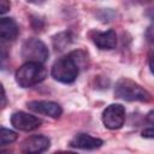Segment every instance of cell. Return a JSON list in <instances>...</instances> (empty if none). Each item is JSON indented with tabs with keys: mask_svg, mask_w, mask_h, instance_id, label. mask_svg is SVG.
Instances as JSON below:
<instances>
[{
	"mask_svg": "<svg viewBox=\"0 0 154 154\" xmlns=\"http://www.w3.org/2000/svg\"><path fill=\"white\" fill-rule=\"evenodd\" d=\"M87 55L82 51H73L70 54L58 59L51 70L52 77L64 84L73 83L79 73V69L85 64Z\"/></svg>",
	"mask_w": 154,
	"mask_h": 154,
	"instance_id": "6da1fadb",
	"label": "cell"
},
{
	"mask_svg": "<svg viewBox=\"0 0 154 154\" xmlns=\"http://www.w3.org/2000/svg\"><path fill=\"white\" fill-rule=\"evenodd\" d=\"M48 76L47 69L42 63L26 61L14 73L16 82L22 88H29L43 82Z\"/></svg>",
	"mask_w": 154,
	"mask_h": 154,
	"instance_id": "7a4b0ae2",
	"label": "cell"
},
{
	"mask_svg": "<svg viewBox=\"0 0 154 154\" xmlns=\"http://www.w3.org/2000/svg\"><path fill=\"white\" fill-rule=\"evenodd\" d=\"M114 96L117 99L124 101H140V102H148L152 99V95L142 88L138 83L129 78H120L114 87Z\"/></svg>",
	"mask_w": 154,
	"mask_h": 154,
	"instance_id": "3957f363",
	"label": "cell"
},
{
	"mask_svg": "<svg viewBox=\"0 0 154 154\" xmlns=\"http://www.w3.org/2000/svg\"><path fill=\"white\" fill-rule=\"evenodd\" d=\"M49 51L45 42L40 38L30 37L26 38L22 45V58L25 61H36L45 63L48 60Z\"/></svg>",
	"mask_w": 154,
	"mask_h": 154,
	"instance_id": "277c9868",
	"label": "cell"
},
{
	"mask_svg": "<svg viewBox=\"0 0 154 154\" xmlns=\"http://www.w3.org/2000/svg\"><path fill=\"white\" fill-rule=\"evenodd\" d=\"M125 108L120 103H112L107 106L101 116L103 125L109 130H118L123 128L125 123Z\"/></svg>",
	"mask_w": 154,
	"mask_h": 154,
	"instance_id": "5b68a950",
	"label": "cell"
},
{
	"mask_svg": "<svg viewBox=\"0 0 154 154\" xmlns=\"http://www.w3.org/2000/svg\"><path fill=\"white\" fill-rule=\"evenodd\" d=\"M28 108L35 113L51 117V118H59L63 113V108L59 103L54 101H47V100H34L26 103Z\"/></svg>",
	"mask_w": 154,
	"mask_h": 154,
	"instance_id": "8992f818",
	"label": "cell"
},
{
	"mask_svg": "<svg viewBox=\"0 0 154 154\" xmlns=\"http://www.w3.org/2000/svg\"><path fill=\"white\" fill-rule=\"evenodd\" d=\"M51 146V140L45 135H32L26 137L20 144V152L24 154H40Z\"/></svg>",
	"mask_w": 154,
	"mask_h": 154,
	"instance_id": "52a82bcc",
	"label": "cell"
},
{
	"mask_svg": "<svg viewBox=\"0 0 154 154\" xmlns=\"http://www.w3.org/2000/svg\"><path fill=\"white\" fill-rule=\"evenodd\" d=\"M41 123L42 122L40 118L32 114H29L26 112H22V111L14 112L11 116V124L13 125V128L20 131H25V132H29V131H32L40 128Z\"/></svg>",
	"mask_w": 154,
	"mask_h": 154,
	"instance_id": "ba28073f",
	"label": "cell"
},
{
	"mask_svg": "<svg viewBox=\"0 0 154 154\" xmlns=\"http://www.w3.org/2000/svg\"><path fill=\"white\" fill-rule=\"evenodd\" d=\"M88 36L99 49L109 51V49L116 48V46H117V34L112 29H109L107 31L91 30V31H89Z\"/></svg>",
	"mask_w": 154,
	"mask_h": 154,
	"instance_id": "9c48e42d",
	"label": "cell"
},
{
	"mask_svg": "<svg viewBox=\"0 0 154 154\" xmlns=\"http://www.w3.org/2000/svg\"><path fill=\"white\" fill-rule=\"evenodd\" d=\"M102 144H103V141L101 138L93 137L88 134H78L69 143L71 148L84 149V150H94L100 148Z\"/></svg>",
	"mask_w": 154,
	"mask_h": 154,
	"instance_id": "30bf717a",
	"label": "cell"
},
{
	"mask_svg": "<svg viewBox=\"0 0 154 154\" xmlns=\"http://www.w3.org/2000/svg\"><path fill=\"white\" fill-rule=\"evenodd\" d=\"M19 34V28L13 18L2 17L0 19V37L4 41H13Z\"/></svg>",
	"mask_w": 154,
	"mask_h": 154,
	"instance_id": "8fae6325",
	"label": "cell"
},
{
	"mask_svg": "<svg viewBox=\"0 0 154 154\" xmlns=\"http://www.w3.org/2000/svg\"><path fill=\"white\" fill-rule=\"evenodd\" d=\"M72 40H73V36L71 35V32H67V31L59 32V34L54 35L52 38L53 47L55 48V51H63L72 42Z\"/></svg>",
	"mask_w": 154,
	"mask_h": 154,
	"instance_id": "7c38bea8",
	"label": "cell"
},
{
	"mask_svg": "<svg viewBox=\"0 0 154 154\" xmlns=\"http://www.w3.org/2000/svg\"><path fill=\"white\" fill-rule=\"evenodd\" d=\"M18 135L10 130V129H6V128H1V146H7L12 142H14L17 140Z\"/></svg>",
	"mask_w": 154,
	"mask_h": 154,
	"instance_id": "4fadbf2b",
	"label": "cell"
},
{
	"mask_svg": "<svg viewBox=\"0 0 154 154\" xmlns=\"http://www.w3.org/2000/svg\"><path fill=\"white\" fill-rule=\"evenodd\" d=\"M147 14L150 19V23H149V25L146 30V37H147L148 41L153 42L154 41V10H150Z\"/></svg>",
	"mask_w": 154,
	"mask_h": 154,
	"instance_id": "5bb4252c",
	"label": "cell"
},
{
	"mask_svg": "<svg viewBox=\"0 0 154 154\" xmlns=\"http://www.w3.org/2000/svg\"><path fill=\"white\" fill-rule=\"evenodd\" d=\"M10 8H11L10 0H0V13L1 14H5Z\"/></svg>",
	"mask_w": 154,
	"mask_h": 154,
	"instance_id": "9a60e30c",
	"label": "cell"
},
{
	"mask_svg": "<svg viewBox=\"0 0 154 154\" xmlns=\"http://www.w3.org/2000/svg\"><path fill=\"white\" fill-rule=\"evenodd\" d=\"M142 137H144V138H154V126L144 129L142 131Z\"/></svg>",
	"mask_w": 154,
	"mask_h": 154,
	"instance_id": "2e32d148",
	"label": "cell"
},
{
	"mask_svg": "<svg viewBox=\"0 0 154 154\" xmlns=\"http://www.w3.org/2000/svg\"><path fill=\"white\" fill-rule=\"evenodd\" d=\"M147 122L154 125V111H150V112L147 114Z\"/></svg>",
	"mask_w": 154,
	"mask_h": 154,
	"instance_id": "e0dca14e",
	"label": "cell"
},
{
	"mask_svg": "<svg viewBox=\"0 0 154 154\" xmlns=\"http://www.w3.org/2000/svg\"><path fill=\"white\" fill-rule=\"evenodd\" d=\"M149 69H150L152 73L154 75V55H152V57L149 58Z\"/></svg>",
	"mask_w": 154,
	"mask_h": 154,
	"instance_id": "ac0fdd59",
	"label": "cell"
},
{
	"mask_svg": "<svg viewBox=\"0 0 154 154\" xmlns=\"http://www.w3.org/2000/svg\"><path fill=\"white\" fill-rule=\"evenodd\" d=\"M28 2H30V4H34V5H41V4H43L46 0H26Z\"/></svg>",
	"mask_w": 154,
	"mask_h": 154,
	"instance_id": "d6986e66",
	"label": "cell"
},
{
	"mask_svg": "<svg viewBox=\"0 0 154 154\" xmlns=\"http://www.w3.org/2000/svg\"><path fill=\"white\" fill-rule=\"evenodd\" d=\"M6 105V95H5V89L2 87V107H5Z\"/></svg>",
	"mask_w": 154,
	"mask_h": 154,
	"instance_id": "ffe728a7",
	"label": "cell"
}]
</instances>
